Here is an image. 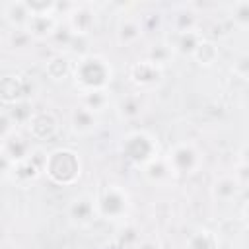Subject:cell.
Returning <instances> with one entry per match:
<instances>
[{"label": "cell", "mask_w": 249, "mask_h": 249, "mask_svg": "<svg viewBox=\"0 0 249 249\" xmlns=\"http://www.w3.org/2000/svg\"><path fill=\"white\" fill-rule=\"evenodd\" d=\"M113 66L101 54H88L74 62L72 78L80 91H93V89H109L113 82Z\"/></svg>", "instance_id": "obj_1"}, {"label": "cell", "mask_w": 249, "mask_h": 249, "mask_svg": "<svg viewBox=\"0 0 249 249\" xmlns=\"http://www.w3.org/2000/svg\"><path fill=\"white\" fill-rule=\"evenodd\" d=\"M45 173L54 185L72 187L82 177V158L72 148H54L49 152Z\"/></svg>", "instance_id": "obj_2"}, {"label": "cell", "mask_w": 249, "mask_h": 249, "mask_svg": "<svg viewBox=\"0 0 249 249\" xmlns=\"http://www.w3.org/2000/svg\"><path fill=\"white\" fill-rule=\"evenodd\" d=\"M121 154L126 161L142 169L160 156V144L158 138L148 130H130L121 140Z\"/></svg>", "instance_id": "obj_3"}, {"label": "cell", "mask_w": 249, "mask_h": 249, "mask_svg": "<svg viewBox=\"0 0 249 249\" xmlns=\"http://www.w3.org/2000/svg\"><path fill=\"white\" fill-rule=\"evenodd\" d=\"M97 212L101 220L107 222H123L130 212V195L124 187L117 183H107L99 189L97 196Z\"/></svg>", "instance_id": "obj_4"}, {"label": "cell", "mask_w": 249, "mask_h": 249, "mask_svg": "<svg viewBox=\"0 0 249 249\" xmlns=\"http://www.w3.org/2000/svg\"><path fill=\"white\" fill-rule=\"evenodd\" d=\"M165 160L173 171L175 177H187L196 173L202 167V152L198 150V146L195 142H177L169 148V152L165 154Z\"/></svg>", "instance_id": "obj_5"}, {"label": "cell", "mask_w": 249, "mask_h": 249, "mask_svg": "<svg viewBox=\"0 0 249 249\" xmlns=\"http://www.w3.org/2000/svg\"><path fill=\"white\" fill-rule=\"evenodd\" d=\"M47 158L49 154L41 148H33L31 156L25 160V161H19L14 165L12 173L8 179H12L16 185L19 187H25L33 181H37L41 177V173H45V165H47Z\"/></svg>", "instance_id": "obj_6"}, {"label": "cell", "mask_w": 249, "mask_h": 249, "mask_svg": "<svg viewBox=\"0 0 249 249\" xmlns=\"http://www.w3.org/2000/svg\"><path fill=\"white\" fill-rule=\"evenodd\" d=\"M66 218L74 228H88L91 226L97 218V200L91 195H78L74 198H70L68 206H66Z\"/></svg>", "instance_id": "obj_7"}, {"label": "cell", "mask_w": 249, "mask_h": 249, "mask_svg": "<svg viewBox=\"0 0 249 249\" xmlns=\"http://www.w3.org/2000/svg\"><path fill=\"white\" fill-rule=\"evenodd\" d=\"M33 95V84L23 74H8L0 82V97L4 105H14L18 101H27Z\"/></svg>", "instance_id": "obj_8"}, {"label": "cell", "mask_w": 249, "mask_h": 249, "mask_svg": "<svg viewBox=\"0 0 249 249\" xmlns=\"http://www.w3.org/2000/svg\"><path fill=\"white\" fill-rule=\"evenodd\" d=\"M128 80L140 89H152L163 82V68L150 62L148 58H142L130 64Z\"/></svg>", "instance_id": "obj_9"}, {"label": "cell", "mask_w": 249, "mask_h": 249, "mask_svg": "<svg viewBox=\"0 0 249 249\" xmlns=\"http://www.w3.org/2000/svg\"><path fill=\"white\" fill-rule=\"evenodd\" d=\"M31 152H33V148H31L29 138L25 134H21L19 130H14L10 136L2 138L0 160L10 161L12 165H16L19 161H25L31 156Z\"/></svg>", "instance_id": "obj_10"}, {"label": "cell", "mask_w": 249, "mask_h": 249, "mask_svg": "<svg viewBox=\"0 0 249 249\" xmlns=\"http://www.w3.org/2000/svg\"><path fill=\"white\" fill-rule=\"evenodd\" d=\"M58 128H60V119L56 117V113H53L49 109L37 111L27 124L29 136L35 140H49L58 132Z\"/></svg>", "instance_id": "obj_11"}, {"label": "cell", "mask_w": 249, "mask_h": 249, "mask_svg": "<svg viewBox=\"0 0 249 249\" xmlns=\"http://www.w3.org/2000/svg\"><path fill=\"white\" fill-rule=\"evenodd\" d=\"M66 23L76 35L89 37L97 25V14L89 4H76V8L66 16Z\"/></svg>", "instance_id": "obj_12"}, {"label": "cell", "mask_w": 249, "mask_h": 249, "mask_svg": "<svg viewBox=\"0 0 249 249\" xmlns=\"http://www.w3.org/2000/svg\"><path fill=\"white\" fill-rule=\"evenodd\" d=\"M142 37H144V27L140 23V18L123 16L117 21L115 39L121 47H134L138 41H142Z\"/></svg>", "instance_id": "obj_13"}, {"label": "cell", "mask_w": 249, "mask_h": 249, "mask_svg": "<svg viewBox=\"0 0 249 249\" xmlns=\"http://www.w3.org/2000/svg\"><path fill=\"white\" fill-rule=\"evenodd\" d=\"M58 25L60 21L56 16H31L23 29L31 35L33 41H51Z\"/></svg>", "instance_id": "obj_14"}, {"label": "cell", "mask_w": 249, "mask_h": 249, "mask_svg": "<svg viewBox=\"0 0 249 249\" xmlns=\"http://www.w3.org/2000/svg\"><path fill=\"white\" fill-rule=\"evenodd\" d=\"M202 33L200 31H187V33H175L171 31V35L167 37V45L171 47V51L179 56H191L195 54V51L198 49L200 41H202Z\"/></svg>", "instance_id": "obj_15"}, {"label": "cell", "mask_w": 249, "mask_h": 249, "mask_svg": "<svg viewBox=\"0 0 249 249\" xmlns=\"http://www.w3.org/2000/svg\"><path fill=\"white\" fill-rule=\"evenodd\" d=\"M142 175H144V179L150 183V185H156V187H163V185H167L175 175H173V171H171V167H169V163H167V160H165V156H158V158H154L150 163H146L142 169Z\"/></svg>", "instance_id": "obj_16"}, {"label": "cell", "mask_w": 249, "mask_h": 249, "mask_svg": "<svg viewBox=\"0 0 249 249\" xmlns=\"http://www.w3.org/2000/svg\"><path fill=\"white\" fill-rule=\"evenodd\" d=\"M2 18L12 29H23L31 18L25 0H8L2 4Z\"/></svg>", "instance_id": "obj_17"}, {"label": "cell", "mask_w": 249, "mask_h": 249, "mask_svg": "<svg viewBox=\"0 0 249 249\" xmlns=\"http://www.w3.org/2000/svg\"><path fill=\"white\" fill-rule=\"evenodd\" d=\"M99 124V115L91 113L89 109L82 107V105H76L70 113V128L80 134V136H86V134H91Z\"/></svg>", "instance_id": "obj_18"}, {"label": "cell", "mask_w": 249, "mask_h": 249, "mask_svg": "<svg viewBox=\"0 0 249 249\" xmlns=\"http://www.w3.org/2000/svg\"><path fill=\"white\" fill-rule=\"evenodd\" d=\"M210 193H212V198L218 202H231L239 196L241 185L235 181L233 175H220L218 179H214Z\"/></svg>", "instance_id": "obj_19"}, {"label": "cell", "mask_w": 249, "mask_h": 249, "mask_svg": "<svg viewBox=\"0 0 249 249\" xmlns=\"http://www.w3.org/2000/svg\"><path fill=\"white\" fill-rule=\"evenodd\" d=\"M72 70H74V64L70 62L68 54H64V53H56V54H53V56L45 62V74H47V78H51L53 82H62V80H66L68 76H72Z\"/></svg>", "instance_id": "obj_20"}, {"label": "cell", "mask_w": 249, "mask_h": 249, "mask_svg": "<svg viewBox=\"0 0 249 249\" xmlns=\"http://www.w3.org/2000/svg\"><path fill=\"white\" fill-rule=\"evenodd\" d=\"M78 105L89 109L91 113L99 115L111 105V95L109 89H93V91H78Z\"/></svg>", "instance_id": "obj_21"}, {"label": "cell", "mask_w": 249, "mask_h": 249, "mask_svg": "<svg viewBox=\"0 0 249 249\" xmlns=\"http://www.w3.org/2000/svg\"><path fill=\"white\" fill-rule=\"evenodd\" d=\"M185 249H218V237L208 228H196L189 233Z\"/></svg>", "instance_id": "obj_22"}, {"label": "cell", "mask_w": 249, "mask_h": 249, "mask_svg": "<svg viewBox=\"0 0 249 249\" xmlns=\"http://www.w3.org/2000/svg\"><path fill=\"white\" fill-rule=\"evenodd\" d=\"M198 25V18L196 14L191 10V6L179 8L173 12L171 16V31L175 33H187V31H196Z\"/></svg>", "instance_id": "obj_23"}, {"label": "cell", "mask_w": 249, "mask_h": 249, "mask_svg": "<svg viewBox=\"0 0 249 249\" xmlns=\"http://www.w3.org/2000/svg\"><path fill=\"white\" fill-rule=\"evenodd\" d=\"M142 111H144V101H142V97H140L138 93L124 95V97L119 101V105H117V113H119V117L124 119V121H134V119H138V117L142 115Z\"/></svg>", "instance_id": "obj_24"}, {"label": "cell", "mask_w": 249, "mask_h": 249, "mask_svg": "<svg viewBox=\"0 0 249 249\" xmlns=\"http://www.w3.org/2000/svg\"><path fill=\"white\" fill-rule=\"evenodd\" d=\"M4 109H6V113L10 115V119L14 121L16 126H23V124L27 126L29 121L33 119V115L37 113V111L33 109L31 99H27V101H18V103H14V105H4Z\"/></svg>", "instance_id": "obj_25"}, {"label": "cell", "mask_w": 249, "mask_h": 249, "mask_svg": "<svg viewBox=\"0 0 249 249\" xmlns=\"http://www.w3.org/2000/svg\"><path fill=\"white\" fill-rule=\"evenodd\" d=\"M218 56H220L218 45H216L214 41H210V39H202L200 45H198V49H196L195 54H193V60H195L196 64L208 68V66H212V64L218 60Z\"/></svg>", "instance_id": "obj_26"}, {"label": "cell", "mask_w": 249, "mask_h": 249, "mask_svg": "<svg viewBox=\"0 0 249 249\" xmlns=\"http://www.w3.org/2000/svg\"><path fill=\"white\" fill-rule=\"evenodd\" d=\"M173 51H171V47L167 45V41H161V43H156V45H152L150 49H148V53H146V58L150 60V62H154V64H158V66H165L167 62H171V58H173Z\"/></svg>", "instance_id": "obj_27"}, {"label": "cell", "mask_w": 249, "mask_h": 249, "mask_svg": "<svg viewBox=\"0 0 249 249\" xmlns=\"http://www.w3.org/2000/svg\"><path fill=\"white\" fill-rule=\"evenodd\" d=\"M74 37H76V33L64 21V23L58 25V29L54 31V35L51 37V45H53V49H58L60 53L64 51V54H66L68 49H70V45H72V41H74Z\"/></svg>", "instance_id": "obj_28"}, {"label": "cell", "mask_w": 249, "mask_h": 249, "mask_svg": "<svg viewBox=\"0 0 249 249\" xmlns=\"http://www.w3.org/2000/svg\"><path fill=\"white\" fill-rule=\"evenodd\" d=\"M33 43L31 35L25 29H10L6 35V47L10 51H25Z\"/></svg>", "instance_id": "obj_29"}, {"label": "cell", "mask_w": 249, "mask_h": 249, "mask_svg": "<svg viewBox=\"0 0 249 249\" xmlns=\"http://www.w3.org/2000/svg\"><path fill=\"white\" fill-rule=\"evenodd\" d=\"M230 19L237 27H249V2H233L230 6Z\"/></svg>", "instance_id": "obj_30"}, {"label": "cell", "mask_w": 249, "mask_h": 249, "mask_svg": "<svg viewBox=\"0 0 249 249\" xmlns=\"http://www.w3.org/2000/svg\"><path fill=\"white\" fill-rule=\"evenodd\" d=\"M31 16H54L56 2L54 0H25Z\"/></svg>", "instance_id": "obj_31"}, {"label": "cell", "mask_w": 249, "mask_h": 249, "mask_svg": "<svg viewBox=\"0 0 249 249\" xmlns=\"http://www.w3.org/2000/svg\"><path fill=\"white\" fill-rule=\"evenodd\" d=\"M231 74L235 78H241V80H249V51L247 53H241L233 58L231 66H230Z\"/></svg>", "instance_id": "obj_32"}, {"label": "cell", "mask_w": 249, "mask_h": 249, "mask_svg": "<svg viewBox=\"0 0 249 249\" xmlns=\"http://www.w3.org/2000/svg\"><path fill=\"white\" fill-rule=\"evenodd\" d=\"M140 23L144 27V33H154L160 31L163 25V16L160 12H146L144 16H140Z\"/></svg>", "instance_id": "obj_33"}, {"label": "cell", "mask_w": 249, "mask_h": 249, "mask_svg": "<svg viewBox=\"0 0 249 249\" xmlns=\"http://www.w3.org/2000/svg\"><path fill=\"white\" fill-rule=\"evenodd\" d=\"M88 47H89V37H86V35H76L66 54H78V58L88 56V54H91V53H88Z\"/></svg>", "instance_id": "obj_34"}, {"label": "cell", "mask_w": 249, "mask_h": 249, "mask_svg": "<svg viewBox=\"0 0 249 249\" xmlns=\"http://www.w3.org/2000/svg\"><path fill=\"white\" fill-rule=\"evenodd\" d=\"M231 175H233L235 181L241 185V189L249 187V165H247V163L237 161V165L233 167V173H231Z\"/></svg>", "instance_id": "obj_35"}, {"label": "cell", "mask_w": 249, "mask_h": 249, "mask_svg": "<svg viewBox=\"0 0 249 249\" xmlns=\"http://www.w3.org/2000/svg\"><path fill=\"white\" fill-rule=\"evenodd\" d=\"M239 161L249 165V142H245V144L239 148Z\"/></svg>", "instance_id": "obj_36"}, {"label": "cell", "mask_w": 249, "mask_h": 249, "mask_svg": "<svg viewBox=\"0 0 249 249\" xmlns=\"http://www.w3.org/2000/svg\"><path fill=\"white\" fill-rule=\"evenodd\" d=\"M241 218H243V222H245V226L249 228V200L243 204V208H241Z\"/></svg>", "instance_id": "obj_37"}, {"label": "cell", "mask_w": 249, "mask_h": 249, "mask_svg": "<svg viewBox=\"0 0 249 249\" xmlns=\"http://www.w3.org/2000/svg\"><path fill=\"white\" fill-rule=\"evenodd\" d=\"M138 249H158V245H156V243H152V241H146V243L138 245Z\"/></svg>", "instance_id": "obj_38"}, {"label": "cell", "mask_w": 249, "mask_h": 249, "mask_svg": "<svg viewBox=\"0 0 249 249\" xmlns=\"http://www.w3.org/2000/svg\"><path fill=\"white\" fill-rule=\"evenodd\" d=\"M105 249H123V245L121 243H107Z\"/></svg>", "instance_id": "obj_39"}]
</instances>
